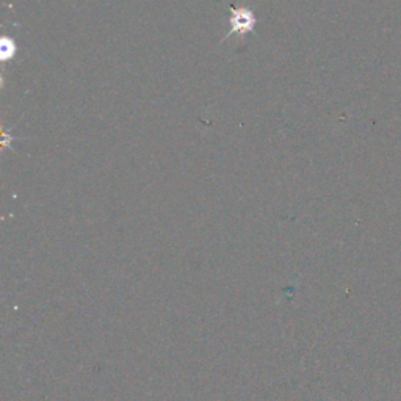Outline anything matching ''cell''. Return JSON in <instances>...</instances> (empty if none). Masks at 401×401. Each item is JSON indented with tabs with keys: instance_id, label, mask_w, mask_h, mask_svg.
<instances>
[{
	"instance_id": "cell-1",
	"label": "cell",
	"mask_w": 401,
	"mask_h": 401,
	"mask_svg": "<svg viewBox=\"0 0 401 401\" xmlns=\"http://www.w3.org/2000/svg\"><path fill=\"white\" fill-rule=\"evenodd\" d=\"M231 13H232L231 30H229V33H226V38H229V36H232V35L243 36L254 30V26H256L254 13L247 9H235V6H232Z\"/></svg>"
}]
</instances>
